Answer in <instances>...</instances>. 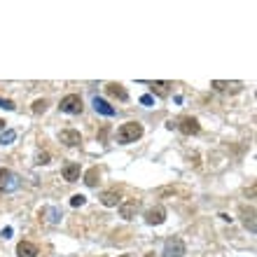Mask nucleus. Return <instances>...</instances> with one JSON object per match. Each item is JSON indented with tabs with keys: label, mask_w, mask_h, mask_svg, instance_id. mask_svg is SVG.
Listing matches in <instances>:
<instances>
[{
	"label": "nucleus",
	"mask_w": 257,
	"mask_h": 257,
	"mask_svg": "<svg viewBox=\"0 0 257 257\" xmlns=\"http://www.w3.org/2000/svg\"><path fill=\"white\" fill-rule=\"evenodd\" d=\"M145 222L148 225H164L166 222V208L164 206H154V208H150L148 213H145Z\"/></svg>",
	"instance_id": "6"
},
{
	"label": "nucleus",
	"mask_w": 257,
	"mask_h": 257,
	"mask_svg": "<svg viewBox=\"0 0 257 257\" xmlns=\"http://www.w3.org/2000/svg\"><path fill=\"white\" fill-rule=\"evenodd\" d=\"M138 213H140V201L138 199H131V201L119 204V215H122L124 220H133Z\"/></svg>",
	"instance_id": "5"
},
{
	"label": "nucleus",
	"mask_w": 257,
	"mask_h": 257,
	"mask_svg": "<svg viewBox=\"0 0 257 257\" xmlns=\"http://www.w3.org/2000/svg\"><path fill=\"white\" fill-rule=\"evenodd\" d=\"M59 107H61V112H65V115H80L85 106H82V98H80V94H68V96L61 98Z\"/></svg>",
	"instance_id": "2"
},
{
	"label": "nucleus",
	"mask_w": 257,
	"mask_h": 257,
	"mask_svg": "<svg viewBox=\"0 0 257 257\" xmlns=\"http://www.w3.org/2000/svg\"><path fill=\"white\" fill-rule=\"evenodd\" d=\"M59 140H61L64 145H68V148H75V145L82 143V136H80V131H75V128H64V131L59 133Z\"/></svg>",
	"instance_id": "7"
},
{
	"label": "nucleus",
	"mask_w": 257,
	"mask_h": 257,
	"mask_svg": "<svg viewBox=\"0 0 257 257\" xmlns=\"http://www.w3.org/2000/svg\"><path fill=\"white\" fill-rule=\"evenodd\" d=\"M143 136V124L140 122H127L117 128V143L128 145V143H136Z\"/></svg>",
	"instance_id": "1"
},
{
	"label": "nucleus",
	"mask_w": 257,
	"mask_h": 257,
	"mask_svg": "<svg viewBox=\"0 0 257 257\" xmlns=\"http://www.w3.org/2000/svg\"><path fill=\"white\" fill-rule=\"evenodd\" d=\"M101 204L106 206V208H112V206H119V204H122V196H119V192L110 190V192H103V194H101Z\"/></svg>",
	"instance_id": "12"
},
{
	"label": "nucleus",
	"mask_w": 257,
	"mask_h": 257,
	"mask_svg": "<svg viewBox=\"0 0 257 257\" xmlns=\"http://www.w3.org/2000/svg\"><path fill=\"white\" fill-rule=\"evenodd\" d=\"M86 204V196H82V194H75L73 199H70V206L73 208H80V206H85Z\"/></svg>",
	"instance_id": "20"
},
{
	"label": "nucleus",
	"mask_w": 257,
	"mask_h": 257,
	"mask_svg": "<svg viewBox=\"0 0 257 257\" xmlns=\"http://www.w3.org/2000/svg\"><path fill=\"white\" fill-rule=\"evenodd\" d=\"M211 86H213L215 91H232V94H236V91H241V89H243V82H225V80H213V82H211Z\"/></svg>",
	"instance_id": "9"
},
{
	"label": "nucleus",
	"mask_w": 257,
	"mask_h": 257,
	"mask_svg": "<svg viewBox=\"0 0 257 257\" xmlns=\"http://www.w3.org/2000/svg\"><path fill=\"white\" fill-rule=\"evenodd\" d=\"M178 128H180L185 136H194V133H199V131H201V124H199V119L185 117V119L178 122Z\"/></svg>",
	"instance_id": "8"
},
{
	"label": "nucleus",
	"mask_w": 257,
	"mask_h": 257,
	"mask_svg": "<svg viewBox=\"0 0 257 257\" xmlns=\"http://www.w3.org/2000/svg\"><path fill=\"white\" fill-rule=\"evenodd\" d=\"M80 173H82V169H80V164H65L64 166V178L68 182H75V180H80Z\"/></svg>",
	"instance_id": "13"
},
{
	"label": "nucleus",
	"mask_w": 257,
	"mask_h": 257,
	"mask_svg": "<svg viewBox=\"0 0 257 257\" xmlns=\"http://www.w3.org/2000/svg\"><path fill=\"white\" fill-rule=\"evenodd\" d=\"M44 110H47V101H44V98H38V101L33 103V112L40 115V112H44Z\"/></svg>",
	"instance_id": "19"
},
{
	"label": "nucleus",
	"mask_w": 257,
	"mask_h": 257,
	"mask_svg": "<svg viewBox=\"0 0 257 257\" xmlns=\"http://www.w3.org/2000/svg\"><path fill=\"white\" fill-rule=\"evenodd\" d=\"M38 246L35 243H31V241H21L19 246H17V255L19 257H38Z\"/></svg>",
	"instance_id": "11"
},
{
	"label": "nucleus",
	"mask_w": 257,
	"mask_h": 257,
	"mask_svg": "<svg viewBox=\"0 0 257 257\" xmlns=\"http://www.w3.org/2000/svg\"><path fill=\"white\" fill-rule=\"evenodd\" d=\"M19 175H14L7 169H0V192H14L19 187Z\"/></svg>",
	"instance_id": "4"
},
{
	"label": "nucleus",
	"mask_w": 257,
	"mask_h": 257,
	"mask_svg": "<svg viewBox=\"0 0 257 257\" xmlns=\"http://www.w3.org/2000/svg\"><path fill=\"white\" fill-rule=\"evenodd\" d=\"M0 107H5V110H14V103L7 101V98H0Z\"/></svg>",
	"instance_id": "22"
},
{
	"label": "nucleus",
	"mask_w": 257,
	"mask_h": 257,
	"mask_svg": "<svg viewBox=\"0 0 257 257\" xmlns=\"http://www.w3.org/2000/svg\"><path fill=\"white\" fill-rule=\"evenodd\" d=\"M17 140V131L14 128H7V131H2V136H0V145H12Z\"/></svg>",
	"instance_id": "17"
},
{
	"label": "nucleus",
	"mask_w": 257,
	"mask_h": 257,
	"mask_svg": "<svg viewBox=\"0 0 257 257\" xmlns=\"http://www.w3.org/2000/svg\"><path fill=\"white\" fill-rule=\"evenodd\" d=\"M106 91L110 94L112 98H119V101H127L128 94H127V89L122 85H115V82H110V85H106Z\"/></svg>",
	"instance_id": "14"
},
{
	"label": "nucleus",
	"mask_w": 257,
	"mask_h": 257,
	"mask_svg": "<svg viewBox=\"0 0 257 257\" xmlns=\"http://www.w3.org/2000/svg\"><path fill=\"white\" fill-rule=\"evenodd\" d=\"M152 91H157L159 96H166V94H169V82H154V85H152Z\"/></svg>",
	"instance_id": "18"
},
{
	"label": "nucleus",
	"mask_w": 257,
	"mask_h": 257,
	"mask_svg": "<svg viewBox=\"0 0 257 257\" xmlns=\"http://www.w3.org/2000/svg\"><path fill=\"white\" fill-rule=\"evenodd\" d=\"M12 236V227H5V229H2V238H10Z\"/></svg>",
	"instance_id": "24"
},
{
	"label": "nucleus",
	"mask_w": 257,
	"mask_h": 257,
	"mask_svg": "<svg viewBox=\"0 0 257 257\" xmlns=\"http://www.w3.org/2000/svg\"><path fill=\"white\" fill-rule=\"evenodd\" d=\"M122 257H133V255H122Z\"/></svg>",
	"instance_id": "26"
},
{
	"label": "nucleus",
	"mask_w": 257,
	"mask_h": 257,
	"mask_svg": "<svg viewBox=\"0 0 257 257\" xmlns=\"http://www.w3.org/2000/svg\"><path fill=\"white\" fill-rule=\"evenodd\" d=\"M140 103H143V106H152V103H154V96L145 94V96H140Z\"/></svg>",
	"instance_id": "21"
},
{
	"label": "nucleus",
	"mask_w": 257,
	"mask_h": 257,
	"mask_svg": "<svg viewBox=\"0 0 257 257\" xmlns=\"http://www.w3.org/2000/svg\"><path fill=\"white\" fill-rule=\"evenodd\" d=\"M94 110L101 112V115H106V117H115V112H117L115 107L107 103L106 98H98V96H94Z\"/></svg>",
	"instance_id": "10"
},
{
	"label": "nucleus",
	"mask_w": 257,
	"mask_h": 257,
	"mask_svg": "<svg viewBox=\"0 0 257 257\" xmlns=\"http://www.w3.org/2000/svg\"><path fill=\"white\" fill-rule=\"evenodd\" d=\"M243 225L255 234V229H257V225H255V208H248V211H243Z\"/></svg>",
	"instance_id": "15"
},
{
	"label": "nucleus",
	"mask_w": 257,
	"mask_h": 257,
	"mask_svg": "<svg viewBox=\"0 0 257 257\" xmlns=\"http://www.w3.org/2000/svg\"><path fill=\"white\" fill-rule=\"evenodd\" d=\"M47 159H49V154H47V152L38 154V164H47Z\"/></svg>",
	"instance_id": "23"
},
{
	"label": "nucleus",
	"mask_w": 257,
	"mask_h": 257,
	"mask_svg": "<svg viewBox=\"0 0 257 257\" xmlns=\"http://www.w3.org/2000/svg\"><path fill=\"white\" fill-rule=\"evenodd\" d=\"M185 253H187V248H185V243H182V238L171 236V238L164 243V253H161V257H185Z\"/></svg>",
	"instance_id": "3"
},
{
	"label": "nucleus",
	"mask_w": 257,
	"mask_h": 257,
	"mask_svg": "<svg viewBox=\"0 0 257 257\" xmlns=\"http://www.w3.org/2000/svg\"><path fill=\"white\" fill-rule=\"evenodd\" d=\"M98 175H101V173H98L96 166H94V169H89L86 175H85V185H86V187H96V185H98Z\"/></svg>",
	"instance_id": "16"
},
{
	"label": "nucleus",
	"mask_w": 257,
	"mask_h": 257,
	"mask_svg": "<svg viewBox=\"0 0 257 257\" xmlns=\"http://www.w3.org/2000/svg\"><path fill=\"white\" fill-rule=\"evenodd\" d=\"M0 131H5V119H0Z\"/></svg>",
	"instance_id": "25"
}]
</instances>
